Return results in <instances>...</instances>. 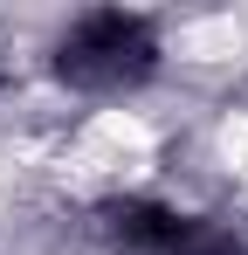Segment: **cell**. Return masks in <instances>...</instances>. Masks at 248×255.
Here are the masks:
<instances>
[{
  "label": "cell",
  "instance_id": "cell-1",
  "mask_svg": "<svg viewBox=\"0 0 248 255\" xmlns=\"http://www.w3.org/2000/svg\"><path fill=\"white\" fill-rule=\"evenodd\" d=\"M172 21L152 7H76L35 42V83L48 104L83 118H124L172 76Z\"/></svg>",
  "mask_w": 248,
  "mask_h": 255
},
{
  "label": "cell",
  "instance_id": "cell-2",
  "mask_svg": "<svg viewBox=\"0 0 248 255\" xmlns=\"http://www.w3.org/2000/svg\"><path fill=\"white\" fill-rule=\"evenodd\" d=\"M179 255H248V221L228 214V207H214V200H193Z\"/></svg>",
  "mask_w": 248,
  "mask_h": 255
}]
</instances>
